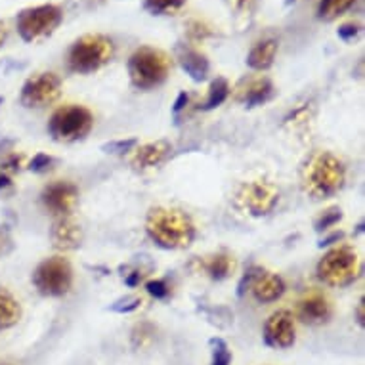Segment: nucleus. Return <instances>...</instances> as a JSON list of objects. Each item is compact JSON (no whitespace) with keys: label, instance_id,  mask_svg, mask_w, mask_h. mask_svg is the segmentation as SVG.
Instances as JSON below:
<instances>
[{"label":"nucleus","instance_id":"412c9836","mask_svg":"<svg viewBox=\"0 0 365 365\" xmlns=\"http://www.w3.org/2000/svg\"><path fill=\"white\" fill-rule=\"evenodd\" d=\"M21 319V304L6 287H0V331H6Z\"/></svg>","mask_w":365,"mask_h":365},{"label":"nucleus","instance_id":"aec40b11","mask_svg":"<svg viewBox=\"0 0 365 365\" xmlns=\"http://www.w3.org/2000/svg\"><path fill=\"white\" fill-rule=\"evenodd\" d=\"M235 258L227 252H216L212 257H205L203 260H199V268L203 269L205 274L210 277V279H226L235 272Z\"/></svg>","mask_w":365,"mask_h":365},{"label":"nucleus","instance_id":"9d476101","mask_svg":"<svg viewBox=\"0 0 365 365\" xmlns=\"http://www.w3.org/2000/svg\"><path fill=\"white\" fill-rule=\"evenodd\" d=\"M61 94V78L56 73H36L25 81L21 88V103L25 108H46Z\"/></svg>","mask_w":365,"mask_h":365},{"label":"nucleus","instance_id":"a19ab883","mask_svg":"<svg viewBox=\"0 0 365 365\" xmlns=\"http://www.w3.org/2000/svg\"><path fill=\"white\" fill-rule=\"evenodd\" d=\"M364 310H365V302H364V299H361V300H359V304H358V314H356V317H358V324L361 325V327H364V324H365Z\"/></svg>","mask_w":365,"mask_h":365},{"label":"nucleus","instance_id":"39448f33","mask_svg":"<svg viewBox=\"0 0 365 365\" xmlns=\"http://www.w3.org/2000/svg\"><path fill=\"white\" fill-rule=\"evenodd\" d=\"M359 258L350 247H335L317 262V277L331 287H348L359 277Z\"/></svg>","mask_w":365,"mask_h":365},{"label":"nucleus","instance_id":"f704fd0d","mask_svg":"<svg viewBox=\"0 0 365 365\" xmlns=\"http://www.w3.org/2000/svg\"><path fill=\"white\" fill-rule=\"evenodd\" d=\"M227 2H230V4H232V6L237 10V12L249 14V12H252V10H255V6H257L258 0H227Z\"/></svg>","mask_w":365,"mask_h":365},{"label":"nucleus","instance_id":"7ed1b4c3","mask_svg":"<svg viewBox=\"0 0 365 365\" xmlns=\"http://www.w3.org/2000/svg\"><path fill=\"white\" fill-rule=\"evenodd\" d=\"M170 73V58L163 50L142 46L128 60L130 83L140 90H150L165 83Z\"/></svg>","mask_w":365,"mask_h":365},{"label":"nucleus","instance_id":"a878e982","mask_svg":"<svg viewBox=\"0 0 365 365\" xmlns=\"http://www.w3.org/2000/svg\"><path fill=\"white\" fill-rule=\"evenodd\" d=\"M212 346V358H210V365H230L232 364V352L222 339H212L210 341Z\"/></svg>","mask_w":365,"mask_h":365},{"label":"nucleus","instance_id":"4c0bfd02","mask_svg":"<svg viewBox=\"0 0 365 365\" xmlns=\"http://www.w3.org/2000/svg\"><path fill=\"white\" fill-rule=\"evenodd\" d=\"M142 277H144L142 272H132L130 276L126 277V285H128V287H136V285H140V282H142Z\"/></svg>","mask_w":365,"mask_h":365},{"label":"nucleus","instance_id":"a211bd4d","mask_svg":"<svg viewBox=\"0 0 365 365\" xmlns=\"http://www.w3.org/2000/svg\"><path fill=\"white\" fill-rule=\"evenodd\" d=\"M178 61L182 69L193 78V81H205L207 75H209V60L207 56L201 54L199 50H195L193 46H187V44H182L178 46Z\"/></svg>","mask_w":365,"mask_h":365},{"label":"nucleus","instance_id":"f03ea898","mask_svg":"<svg viewBox=\"0 0 365 365\" xmlns=\"http://www.w3.org/2000/svg\"><path fill=\"white\" fill-rule=\"evenodd\" d=\"M304 190L314 199H325L342 190L346 182V168L336 155L329 151H317L304 167Z\"/></svg>","mask_w":365,"mask_h":365},{"label":"nucleus","instance_id":"473e14b6","mask_svg":"<svg viewBox=\"0 0 365 365\" xmlns=\"http://www.w3.org/2000/svg\"><path fill=\"white\" fill-rule=\"evenodd\" d=\"M358 35H359V25L344 24L339 27V38H342L344 42L354 41V38H356Z\"/></svg>","mask_w":365,"mask_h":365},{"label":"nucleus","instance_id":"5701e85b","mask_svg":"<svg viewBox=\"0 0 365 365\" xmlns=\"http://www.w3.org/2000/svg\"><path fill=\"white\" fill-rule=\"evenodd\" d=\"M227 96H230V84H227L226 78H216L212 81L209 88V96H207V102L203 103V109H215L218 106L226 102Z\"/></svg>","mask_w":365,"mask_h":365},{"label":"nucleus","instance_id":"c9c22d12","mask_svg":"<svg viewBox=\"0 0 365 365\" xmlns=\"http://www.w3.org/2000/svg\"><path fill=\"white\" fill-rule=\"evenodd\" d=\"M136 145V140H120V142H113V144L106 145V150L111 151V153H123V151H128L130 148Z\"/></svg>","mask_w":365,"mask_h":365},{"label":"nucleus","instance_id":"2eb2a0df","mask_svg":"<svg viewBox=\"0 0 365 365\" xmlns=\"http://www.w3.org/2000/svg\"><path fill=\"white\" fill-rule=\"evenodd\" d=\"M170 144L167 140H157V142H151V144L140 145L138 150L134 151L130 157V165L138 170H144V168H153L157 165H161L165 159L170 153Z\"/></svg>","mask_w":365,"mask_h":365},{"label":"nucleus","instance_id":"7c9ffc66","mask_svg":"<svg viewBox=\"0 0 365 365\" xmlns=\"http://www.w3.org/2000/svg\"><path fill=\"white\" fill-rule=\"evenodd\" d=\"M52 165H54V157L46 155V153H38V155L33 157L29 168L33 173H44V170L52 168Z\"/></svg>","mask_w":365,"mask_h":365},{"label":"nucleus","instance_id":"4be33fe9","mask_svg":"<svg viewBox=\"0 0 365 365\" xmlns=\"http://www.w3.org/2000/svg\"><path fill=\"white\" fill-rule=\"evenodd\" d=\"M356 2L358 0H319L317 18L324 21H333V19L341 18L344 12H348Z\"/></svg>","mask_w":365,"mask_h":365},{"label":"nucleus","instance_id":"f3484780","mask_svg":"<svg viewBox=\"0 0 365 365\" xmlns=\"http://www.w3.org/2000/svg\"><path fill=\"white\" fill-rule=\"evenodd\" d=\"M252 297L258 300V302H274L285 293V282L277 274H269L266 269L260 272V276L255 279L251 287Z\"/></svg>","mask_w":365,"mask_h":365},{"label":"nucleus","instance_id":"f8f14e48","mask_svg":"<svg viewBox=\"0 0 365 365\" xmlns=\"http://www.w3.org/2000/svg\"><path fill=\"white\" fill-rule=\"evenodd\" d=\"M42 203L54 215H71L78 203V190L71 182H54L44 187Z\"/></svg>","mask_w":365,"mask_h":365},{"label":"nucleus","instance_id":"c756f323","mask_svg":"<svg viewBox=\"0 0 365 365\" xmlns=\"http://www.w3.org/2000/svg\"><path fill=\"white\" fill-rule=\"evenodd\" d=\"M145 289H148V293L153 297V299H167L168 294H170V289H168L167 282H163V279H153V282L145 283Z\"/></svg>","mask_w":365,"mask_h":365},{"label":"nucleus","instance_id":"dca6fc26","mask_svg":"<svg viewBox=\"0 0 365 365\" xmlns=\"http://www.w3.org/2000/svg\"><path fill=\"white\" fill-rule=\"evenodd\" d=\"M50 237H52L56 249L73 251V249H78L83 243V227L78 226L77 222H73L71 218H61L52 227Z\"/></svg>","mask_w":365,"mask_h":365},{"label":"nucleus","instance_id":"6e6552de","mask_svg":"<svg viewBox=\"0 0 365 365\" xmlns=\"http://www.w3.org/2000/svg\"><path fill=\"white\" fill-rule=\"evenodd\" d=\"M63 14L54 4L27 8L18 16V33L25 42H36L46 38L60 27Z\"/></svg>","mask_w":365,"mask_h":365},{"label":"nucleus","instance_id":"393cba45","mask_svg":"<svg viewBox=\"0 0 365 365\" xmlns=\"http://www.w3.org/2000/svg\"><path fill=\"white\" fill-rule=\"evenodd\" d=\"M153 335H155V327L148 324V322H142L132 331V344L136 348L145 346V344H150L153 341Z\"/></svg>","mask_w":365,"mask_h":365},{"label":"nucleus","instance_id":"4468645a","mask_svg":"<svg viewBox=\"0 0 365 365\" xmlns=\"http://www.w3.org/2000/svg\"><path fill=\"white\" fill-rule=\"evenodd\" d=\"M333 308H331L329 299L322 293L306 294L299 302V316L304 324L322 325L329 322Z\"/></svg>","mask_w":365,"mask_h":365},{"label":"nucleus","instance_id":"6ab92c4d","mask_svg":"<svg viewBox=\"0 0 365 365\" xmlns=\"http://www.w3.org/2000/svg\"><path fill=\"white\" fill-rule=\"evenodd\" d=\"M277 48H279V44L276 38H264V41L257 42L247 56V66L255 71H266L274 66Z\"/></svg>","mask_w":365,"mask_h":365},{"label":"nucleus","instance_id":"423d86ee","mask_svg":"<svg viewBox=\"0 0 365 365\" xmlns=\"http://www.w3.org/2000/svg\"><path fill=\"white\" fill-rule=\"evenodd\" d=\"M33 285L44 297H63L71 291L73 268L63 257L42 260L33 272Z\"/></svg>","mask_w":365,"mask_h":365},{"label":"nucleus","instance_id":"cd10ccee","mask_svg":"<svg viewBox=\"0 0 365 365\" xmlns=\"http://www.w3.org/2000/svg\"><path fill=\"white\" fill-rule=\"evenodd\" d=\"M342 220V210L339 209V207H331V209H327L324 212V215L319 216L316 220V230H329V227H333L335 224H339V222Z\"/></svg>","mask_w":365,"mask_h":365},{"label":"nucleus","instance_id":"bb28decb","mask_svg":"<svg viewBox=\"0 0 365 365\" xmlns=\"http://www.w3.org/2000/svg\"><path fill=\"white\" fill-rule=\"evenodd\" d=\"M187 35H190L192 41H205V38L215 35V31L210 29L209 24H205L201 19H192L187 24Z\"/></svg>","mask_w":365,"mask_h":365},{"label":"nucleus","instance_id":"58836bf2","mask_svg":"<svg viewBox=\"0 0 365 365\" xmlns=\"http://www.w3.org/2000/svg\"><path fill=\"white\" fill-rule=\"evenodd\" d=\"M187 100H190V96H187L186 92H182L178 96V100H176V103H174V111L178 113L180 109H184L187 106Z\"/></svg>","mask_w":365,"mask_h":365},{"label":"nucleus","instance_id":"72a5a7b5","mask_svg":"<svg viewBox=\"0 0 365 365\" xmlns=\"http://www.w3.org/2000/svg\"><path fill=\"white\" fill-rule=\"evenodd\" d=\"M140 304H142V300H140L138 297H128V299H125V300H119V302L113 306V310L120 312V314H123V312L136 310Z\"/></svg>","mask_w":365,"mask_h":365},{"label":"nucleus","instance_id":"79ce46f5","mask_svg":"<svg viewBox=\"0 0 365 365\" xmlns=\"http://www.w3.org/2000/svg\"><path fill=\"white\" fill-rule=\"evenodd\" d=\"M6 36H8L6 27H4V24H2V21H0V48L4 46V42H6Z\"/></svg>","mask_w":365,"mask_h":365},{"label":"nucleus","instance_id":"9b49d317","mask_svg":"<svg viewBox=\"0 0 365 365\" xmlns=\"http://www.w3.org/2000/svg\"><path fill=\"white\" fill-rule=\"evenodd\" d=\"M297 341L294 317L289 310H277L264 324V342L272 348H291Z\"/></svg>","mask_w":365,"mask_h":365},{"label":"nucleus","instance_id":"ea45409f","mask_svg":"<svg viewBox=\"0 0 365 365\" xmlns=\"http://www.w3.org/2000/svg\"><path fill=\"white\" fill-rule=\"evenodd\" d=\"M6 187H12V178H10V174L0 173V192H4Z\"/></svg>","mask_w":365,"mask_h":365},{"label":"nucleus","instance_id":"c03bdc74","mask_svg":"<svg viewBox=\"0 0 365 365\" xmlns=\"http://www.w3.org/2000/svg\"><path fill=\"white\" fill-rule=\"evenodd\" d=\"M88 2H94V4H98V2H102V0H88Z\"/></svg>","mask_w":365,"mask_h":365},{"label":"nucleus","instance_id":"20e7f679","mask_svg":"<svg viewBox=\"0 0 365 365\" xmlns=\"http://www.w3.org/2000/svg\"><path fill=\"white\" fill-rule=\"evenodd\" d=\"M113 42L103 35H84L69 50V69L81 75L102 69L113 58Z\"/></svg>","mask_w":365,"mask_h":365},{"label":"nucleus","instance_id":"b1692460","mask_svg":"<svg viewBox=\"0 0 365 365\" xmlns=\"http://www.w3.org/2000/svg\"><path fill=\"white\" fill-rule=\"evenodd\" d=\"M187 0H144V8L153 16H170L186 6Z\"/></svg>","mask_w":365,"mask_h":365},{"label":"nucleus","instance_id":"1a4fd4ad","mask_svg":"<svg viewBox=\"0 0 365 365\" xmlns=\"http://www.w3.org/2000/svg\"><path fill=\"white\" fill-rule=\"evenodd\" d=\"M237 205L251 216H268L279 203V190L268 180H251L237 190Z\"/></svg>","mask_w":365,"mask_h":365},{"label":"nucleus","instance_id":"f257e3e1","mask_svg":"<svg viewBox=\"0 0 365 365\" xmlns=\"http://www.w3.org/2000/svg\"><path fill=\"white\" fill-rule=\"evenodd\" d=\"M145 232L163 249H186L195 240V224L184 210L157 207L145 220Z\"/></svg>","mask_w":365,"mask_h":365},{"label":"nucleus","instance_id":"ddd939ff","mask_svg":"<svg viewBox=\"0 0 365 365\" xmlns=\"http://www.w3.org/2000/svg\"><path fill=\"white\" fill-rule=\"evenodd\" d=\"M274 96V84L269 78H249L245 83L240 84V88L235 92V100L245 103L247 108H257L262 106Z\"/></svg>","mask_w":365,"mask_h":365},{"label":"nucleus","instance_id":"37998d69","mask_svg":"<svg viewBox=\"0 0 365 365\" xmlns=\"http://www.w3.org/2000/svg\"><path fill=\"white\" fill-rule=\"evenodd\" d=\"M0 365H16V364H10V361H2Z\"/></svg>","mask_w":365,"mask_h":365},{"label":"nucleus","instance_id":"2f4dec72","mask_svg":"<svg viewBox=\"0 0 365 365\" xmlns=\"http://www.w3.org/2000/svg\"><path fill=\"white\" fill-rule=\"evenodd\" d=\"M260 272H262V268H258V266H252V268L247 269V274L243 276V279L240 283V294H245V291H251L252 283L260 276Z\"/></svg>","mask_w":365,"mask_h":365},{"label":"nucleus","instance_id":"e433bc0d","mask_svg":"<svg viewBox=\"0 0 365 365\" xmlns=\"http://www.w3.org/2000/svg\"><path fill=\"white\" fill-rule=\"evenodd\" d=\"M12 249V240L4 227H0V257H4L8 251Z\"/></svg>","mask_w":365,"mask_h":365},{"label":"nucleus","instance_id":"c85d7f7f","mask_svg":"<svg viewBox=\"0 0 365 365\" xmlns=\"http://www.w3.org/2000/svg\"><path fill=\"white\" fill-rule=\"evenodd\" d=\"M24 161H25V157L21 155V153H8V155L2 159V163H0V168H2V173L4 174L16 173V170L21 168Z\"/></svg>","mask_w":365,"mask_h":365},{"label":"nucleus","instance_id":"0eeeda50","mask_svg":"<svg viewBox=\"0 0 365 365\" xmlns=\"http://www.w3.org/2000/svg\"><path fill=\"white\" fill-rule=\"evenodd\" d=\"M94 126V117L83 106H63L50 117L48 132L58 142H75L84 138Z\"/></svg>","mask_w":365,"mask_h":365}]
</instances>
